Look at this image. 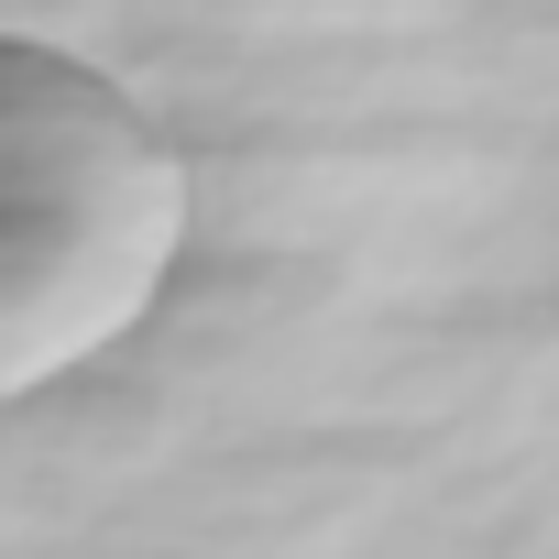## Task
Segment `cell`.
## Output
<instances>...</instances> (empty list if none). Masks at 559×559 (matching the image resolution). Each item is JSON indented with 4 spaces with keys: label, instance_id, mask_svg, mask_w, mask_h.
Segmentation results:
<instances>
[{
    "label": "cell",
    "instance_id": "6da1fadb",
    "mask_svg": "<svg viewBox=\"0 0 559 559\" xmlns=\"http://www.w3.org/2000/svg\"><path fill=\"white\" fill-rule=\"evenodd\" d=\"M198 187L88 56L0 34V406L110 362L176 286Z\"/></svg>",
    "mask_w": 559,
    "mask_h": 559
}]
</instances>
